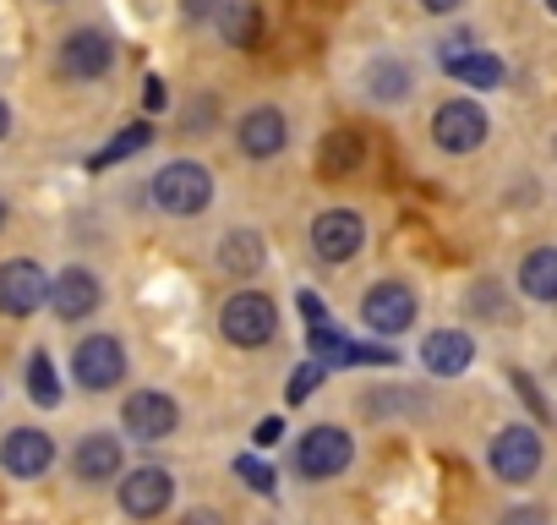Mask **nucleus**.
<instances>
[{"label": "nucleus", "mask_w": 557, "mask_h": 525, "mask_svg": "<svg viewBox=\"0 0 557 525\" xmlns=\"http://www.w3.org/2000/svg\"><path fill=\"white\" fill-rule=\"evenodd\" d=\"M367 83H372V99H405V94H410V72H405L399 61H394V66L377 61V66L367 72Z\"/></svg>", "instance_id": "393cba45"}, {"label": "nucleus", "mask_w": 557, "mask_h": 525, "mask_svg": "<svg viewBox=\"0 0 557 525\" xmlns=\"http://www.w3.org/2000/svg\"><path fill=\"white\" fill-rule=\"evenodd\" d=\"M350 460H356V443H350L339 427H312V432H301V443H296V471H301L307 481H329V476H339Z\"/></svg>", "instance_id": "423d86ee"}, {"label": "nucleus", "mask_w": 557, "mask_h": 525, "mask_svg": "<svg viewBox=\"0 0 557 525\" xmlns=\"http://www.w3.org/2000/svg\"><path fill=\"white\" fill-rule=\"evenodd\" d=\"M546 7H552V17H557V0H546Z\"/></svg>", "instance_id": "4c0bfd02"}, {"label": "nucleus", "mask_w": 557, "mask_h": 525, "mask_svg": "<svg viewBox=\"0 0 557 525\" xmlns=\"http://www.w3.org/2000/svg\"><path fill=\"white\" fill-rule=\"evenodd\" d=\"M72 471H77V481H115L121 476V438L88 432L72 454Z\"/></svg>", "instance_id": "f3484780"}, {"label": "nucleus", "mask_w": 557, "mask_h": 525, "mask_svg": "<svg viewBox=\"0 0 557 525\" xmlns=\"http://www.w3.org/2000/svg\"><path fill=\"white\" fill-rule=\"evenodd\" d=\"M361 241H367V224H361L356 208H323V213L312 219V246H318V257H329V262H350V257L361 252Z\"/></svg>", "instance_id": "0eeeda50"}, {"label": "nucleus", "mask_w": 557, "mask_h": 525, "mask_svg": "<svg viewBox=\"0 0 557 525\" xmlns=\"http://www.w3.org/2000/svg\"><path fill=\"white\" fill-rule=\"evenodd\" d=\"M224 0H186V17H219Z\"/></svg>", "instance_id": "7c9ffc66"}, {"label": "nucleus", "mask_w": 557, "mask_h": 525, "mask_svg": "<svg viewBox=\"0 0 557 525\" xmlns=\"http://www.w3.org/2000/svg\"><path fill=\"white\" fill-rule=\"evenodd\" d=\"M153 203L164 213H202L213 203V175L202 164H191V159H175V164H164L153 175Z\"/></svg>", "instance_id": "f257e3e1"}, {"label": "nucleus", "mask_w": 557, "mask_h": 525, "mask_svg": "<svg viewBox=\"0 0 557 525\" xmlns=\"http://www.w3.org/2000/svg\"><path fill=\"white\" fill-rule=\"evenodd\" d=\"M361 164V132H350V126H339V132H329V143H323V159H318V170L334 181V175H350Z\"/></svg>", "instance_id": "aec40b11"}, {"label": "nucleus", "mask_w": 557, "mask_h": 525, "mask_svg": "<svg viewBox=\"0 0 557 525\" xmlns=\"http://www.w3.org/2000/svg\"><path fill=\"white\" fill-rule=\"evenodd\" d=\"M153 143V126L148 121H137V126H126L115 143H104L99 154H94V170H110V164H121V159H132V154H143Z\"/></svg>", "instance_id": "4be33fe9"}, {"label": "nucleus", "mask_w": 557, "mask_h": 525, "mask_svg": "<svg viewBox=\"0 0 557 525\" xmlns=\"http://www.w3.org/2000/svg\"><path fill=\"white\" fill-rule=\"evenodd\" d=\"M323 373H329L323 362H301V367L290 373V383H285V400H290V405H301V400H312V389L323 383Z\"/></svg>", "instance_id": "a878e982"}, {"label": "nucleus", "mask_w": 557, "mask_h": 525, "mask_svg": "<svg viewBox=\"0 0 557 525\" xmlns=\"http://www.w3.org/2000/svg\"><path fill=\"white\" fill-rule=\"evenodd\" d=\"M186 525H219V514H202L197 509V514H186Z\"/></svg>", "instance_id": "f704fd0d"}, {"label": "nucleus", "mask_w": 557, "mask_h": 525, "mask_svg": "<svg viewBox=\"0 0 557 525\" xmlns=\"http://www.w3.org/2000/svg\"><path fill=\"white\" fill-rule=\"evenodd\" d=\"M470 362H475V345H470V334H459V329H437V334H426V345H421V367L437 373V378H459Z\"/></svg>", "instance_id": "2eb2a0df"}, {"label": "nucleus", "mask_w": 557, "mask_h": 525, "mask_svg": "<svg viewBox=\"0 0 557 525\" xmlns=\"http://www.w3.org/2000/svg\"><path fill=\"white\" fill-rule=\"evenodd\" d=\"M175 422H181V411H175V400H170L164 389H137V394H126V405H121V427H126V438H137V443L170 438Z\"/></svg>", "instance_id": "39448f33"}, {"label": "nucleus", "mask_w": 557, "mask_h": 525, "mask_svg": "<svg viewBox=\"0 0 557 525\" xmlns=\"http://www.w3.org/2000/svg\"><path fill=\"white\" fill-rule=\"evenodd\" d=\"M219 34H224V45H235V50H251V45H257L262 17H257L251 0H224V12H219Z\"/></svg>", "instance_id": "6ab92c4d"}, {"label": "nucleus", "mask_w": 557, "mask_h": 525, "mask_svg": "<svg viewBox=\"0 0 557 525\" xmlns=\"http://www.w3.org/2000/svg\"><path fill=\"white\" fill-rule=\"evenodd\" d=\"M219 329H224V340H230V345L257 351V345H268V340L278 334V313H273V302H268L262 291H240V296H230V302H224Z\"/></svg>", "instance_id": "f03ea898"}, {"label": "nucleus", "mask_w": 557, "mask_h": 525, "mask_svg": "<svg viewBox=\"0 0 557 525\" xmlns=\"http://www.w3.org/2000/svg\"><path fill=\"white\" fill-rule=\"evenodd\" d=\"M251 438H257V449H273L278 438H285V422L268 416V422H257V432H251Z\"/></svg>", "instance_id": "c756f323"}, {"label": "nucleus", "mask_w": 557, "mask_h": 525, "mask_svg": "<svg viewBox=\"0 0 557 525\" xmlns=\"http://www.w3.org/2000/svg\"><path fill=\"white\" fill-rule=\"evenodd\" d=\"M421 7H426V12H454L459 0H421Z\"/></svg>", "instance_id": "72a5a7b5"}, {"label": "nucleus", "mask_w": 557, "mask_h": 525, "mask_svg": "<svg viewBox=\"0 0 557 525\" xmlns=\"http://www.w3.org/2000/svg\"><path fill=\"white\" fill-rule=\"evenodd\" d=\"M12 132V115H7V105H0V137H7Z\"/></svg>", "instance_id": "c9c22d12"}, {"label": "nucleus", "mask_w": 557, "mask_h": 525, "mask_svg": "<svg viewBox=\"0 0 557 525\" xmlns=\"http://www.w3.org/2000/svg\"><path fill=\"white\" fill-rule=\"evenodd\" d=\"M361 318H367V329L372 334H405L410 323H416V296L405 291V285H394V280H383V285H372L367 291V302H361Z\"/></svg>", "instance_id": "1a4fd4ad"}, {"label": "nucleus", "mask_w": 557, "mask_h": 525, "mask_svg": "<svg viewBox=\"0 0 557 525\" xmlns=\"http://www.w3.org/2000/svg\"><path fill=\"white\" fill-rule=\"evenodd\" d=\"M143 99H148V110H164V83L148 77V94H143Z\"/></svg>", "instance_id": "473e14b6"}, {"label": "nucleus", "mask_w": 557, "mask_h": 525, "mask_svg": "<svg viewBox=\"0 0 557 525\" xmlns=\"http://www.w3.org/2000/svg\"><path fill=\"white\" fill-rule=\"evenodd\" d=\"M432 143L443 154H475L486 143V110L475 99H448L437 115H432Z\"/></svg>", "instance_id": "20e7f679"}, {"label": "nucleus", "mask_w": 557, "mask_h": 525, "mask_svg": "<svg viewBox=\"0 0 557 525\" xmlns=\"http://www.w3.org/2000/svg\"><path fill=\"white\" fill-rule=\"evenodd\" d=\"M219 262L230 274H257L262 269V241H257V230H235L224 246H219Z\"/></svg>", "instance_id": "412c9836"}, {"label": "nucleus", "mask_w": 557, "mask_h": 525, "mask_svg": "<svg viewBox=\"0 0 557 525\" xmlns=\"http://www.w3.org/2000/svg\"><path fill=\"white\" fill-rule=\"evenodd\" d=\"M28 394H34V405H61V378H55V362L45 351L28 356Z\"/></svg>", "instance_id": "5701e85b"}, {"label": "nucleus", "mask_w": 557, "mask_h": 525, "mask_svg": "<svg viewBox=\"0 0 557 525\" xmlns=\"http://www.w3.org/2000/svg\"><path fill=\"white\" fill-rule=\"evenodd\" d=\"M0 465H7L12 476H45V471L55 465V443H50V432H39V427H17V432H7V443H0Z\"/></svg>", "instance_id": "f8f14e48"}, {"label": "nucleus", "mask_w": 557, "mask_h": 525, "mask_svg": "<svg viewBox=\"0 0 557 525\" xmlns=\"http://www.w3.org/2000/svg\"><path fill=\"white\" fill-rule=\"evenodd\" d=\"M72 373H77L83 389H115V383L126 378V351H121V340H110V334L83 340V345L72 351Z\"/></svg>", "instance_id": "6e6552de"}, {"label": "nucleus", "mask_w": 557, "mask_h": 525, "mask_svg": "<svg viewBox=\"0 0 557 525\" xmlns=\"http://www.w3.org/2000/svg\"><path fill=\"white\" fill-rule=\"evenodd\" d=\"M470 56H475V39H470V34H454V39H443V50H437L443 72H459Z\"/></svg>", "instance_id": "cd10ccee"}, {"label": "nucleus", "mask_w": 557, "mask_h": 525, "mask_svg": "<svg viewBox=\"0 0 557 525\" xmlns=\"http://www.w3.org/2000/svg\"><path fill=\"white\" fill-rule=\"evenodd\" d=\"M170 498H175V481H170V471H159V465H137V471H126V481H121V509H126L132 520L164 514Z\"/></svg>", "instance_id": "9b49d317"}, {"label": "nucleus", "mask_w": 557, "mask_h": 525, "mask_svg": "<svg viewBox=\"0 0 557 525\" xmlns=\"http://www.w3.org/2000/svg\"><path fill=\"white\" fill-rule=\"evenodd\" d=\"M0 224H7V203H0Z\"/></svg>", "instance_id": "e433bc0d"}, {"label": "nucleus", "mask_w": 557, "mask_h": 525, "mask_svg": "<svg viewBox=\"0 0 557 525\" xmlns=\"http://www.w3.org/2000/svg\"><path fill=\"white\" fill-rule=\"evenodd\" d=\"M50 307H55V318H66V323L88 318V313L99 307V280H94L88 269H66V274L50 285Z\"/></svg>", "instance_id": "dca6fc26"}, {"label": "nucleus", "mask_w": 557, "mask_h": 525, "mask_svg": "<svg viewBox=\"0 0 557 525\" xmlns=\"http://www.w3.org/2000/svg\"><path fill=\"white\" fill-rule=\"evenodd\" d=\"M454 77H459V83H470V88H497V83H503V61H497V56H486V50H475Z\"/></svg>", "instance_id": "b1692460"}, {"label": "nucleus", "mask_w": 557, "mask_h": 525, "mask_svg": "<svg viewBox=\"0 0 557 525\" xmlns=\"http://www.w3.org/2000/svg\"><path fill=\"white\" fill-rule=\"evenodd\" d=\"M285 143H290V126H285V115H278V110L257 105V110L240 115V154L246 159H273Z\"/></svg>", "instance_id": "ddd939ff"}, {"label": "nucleus", "mask_w": 557, "mask_h": 525, "mask_svg": "<svg viewBox=\"0 0 557 525\" xmlns=\"http://www.w3.org/2000/svg\"><path fill=\"white\" fill-rule=\"evenodd\" d=\"M50 302V280L34 257H12V262H0V313L7 318H28Z\"/></svg>", "instance_id": "7ed1b4c3"}, {"label": "nucleus", "mask_w": 557, "mask_h": 525, "mask_svg": "<svg viewBox=\"0 0 557 525\" xmlns=\"http://www.w3.org/2000/svg\"><path fill=\"white\" fill-rule=\"evenodd\" d=\"M110 61H115V45H110L104 34H94V28H77V34L61 45V72H66V77H104Z\"/></svg>", "instance_id": "4468645a"}, {"label": "nucleus", "mask_w": 557, "mask_h": 525, "mask_svg": "<svg viewBox=\"0 0 557 525\" xmlns=\"http://www.w3.org/2000/svg\"><path fill=\"white\" fill-rule=\"evenodd\" d=\"M519 291L535 302H557V246H535L519 262Z\"/></svg>", "instance_id": "a211bd4d"}, {"label": "nucleus", "mask_w": 557, "mask_h": 525, "mask_svg": "<svg viewBox=\"0 0 557 525\" xmlns=\"http://www.w3.org/2000/svg\"><path fill=\"white\" fill-rule=\"evenodd\" d=\"M503 525H546V520H541V509H513V514H503Z\"/></svg>", "instance_id": "2f4dec72"}, {"label": "nucleus", "mask_w": 557, "mask_h": 525, "mask_svg": "<svg viewBox=\"0 0 557 525\" xmlns=\"http://www.w3.org/2000/svg\"><path fill=\"white\" fill-rule=\"evenodd\" d=\"M296 307L307 313V323H312V329H329V307H323V296H312V291H301V296H296Z\"/></svg>", "instance_id": "c85d7f7f"}, {"label": "nucleus", "mask_w": 557, "mask_h": 525, "mask_svg": "<svg viewBox=\"0 0 557 525\" xmlns=\"http://www.w3.org/2000/svg\"><path fill=\"white\" fill-rule=\"evenodd\" d=\"M235 476H240L246 487H257V492H273V487H278L273 465H262L257 454H240V460H235Z\"/></svg>", "instance_id": "bb28decb"}, {"label": "nucleus", "mask_w": 557, "mask_h": 525, "mask_svg": "<svg viewBox=\"0 0 557 525\" xmlns=\"http://www.w3.org/2000/svg\"><path fill=\"white\" fill-rule=\"evenodd\" d=\"M492 471L503 481H530L541 471V438H535V427H503L492 438Z\"/></svg>", "instance_id": "9d476101"}]
</instances>
